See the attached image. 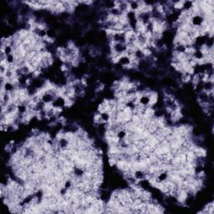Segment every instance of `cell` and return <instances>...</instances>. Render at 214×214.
Returning <instances> with one entry per match:
<instances>
[{
    "instance_id": "1",
    "label": "cell",
    "mask_w": 214,
    "mask_h": 214,
    "mask_svg": "<svg viewBox=\"0 0 214 214\" xmlns=\"http://www.w3.org/2000/svg\"><path fill=\"white\" fill-rule=\"evenodd\" d=\"M158 101V94L157 92H152L151 96L149 97V103L147 105V107H153Z\"/></svg>"
},
{
    "instance_id": "2",
    "label": "cell",
    "mask_w": 214,
    "mask_h": 214,
    "mask_svg": "<svg viewBox=\"0 0 214 214\" xmlns=\"http://www.w3.org/2000/svg\"><path fill=\"white\" fill-rule=\"evenodd\" d=\"M184 4H185V1L175 2L173 3V9H174V10H181L184 8Z\"/></svg>"
}]
</instances>
